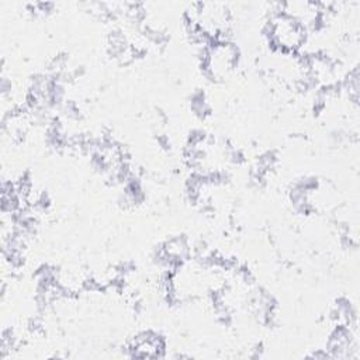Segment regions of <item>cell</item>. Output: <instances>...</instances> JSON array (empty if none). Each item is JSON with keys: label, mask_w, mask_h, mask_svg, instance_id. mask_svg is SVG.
<instances>
[{"label": "cell", "mask_w": 360, "mask_h": 360, "mask_svg": "<svg viewBox=\"0 0 360 360\" xmlns=\"http://www.w3.org/2000/svg\"><path fill=\"white\" fill-rule=\"evenodd\" d=\"M131 350H132V356L135 357H143V359L159 357L163 352V342L156 335L143 333L132 342Z\"/></svg>", "instance_id": "cell-3"}, {"label": "cell", "mask_w": 360, "mask_h": 360, "mask_svg": "<svg viewBox=\"0 0 360 360\" xmlns=\"http://www.w3.org/2000/svg\"><path fill=\"white\" fill-rule=\"evenodd\" d=\"M270 38L284 52H292L305 42V27L284 11L270 20Z\"/></svg>", "instance_id": "cell-1"}, {"label": "cell", "mask_w": 360, "mask_h": 360, "mask_svg": "<svg viewBox=\"0 0 360 360\" xmlns=\"http://www.w3.org/2000/svg\"><path fill=\"white\" fill-rule=\"evenodd\" d=\"M235 60H236L235 48L231 44H226L225 41H219L208 49L205 65L212 76L221 77L226 75L228 70L232 69Z\"/></svg>", "instance_id": "cell-2"}]
</instances>
